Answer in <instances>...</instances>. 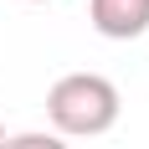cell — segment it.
<instances>
[{
	"label": "cell",
	"mask_w": 149,
	"mask_h": 149,
	"mask_svg": "<svg viewBox=\"0 0 149 149\" xmlns=\"http://www.w3.org/2000/svg\"><path fill=\"white\" fill-rule=\"evenodd\" d=\"M31 5H41V0H31Z\"/></svg>",
	"instance_id": "5b68a950"
},
{
	"label": "cell",
	"mask_w": 149,
	"mask_h": 149,
	"mask_svg": "<svg viewBox=\"0 0 149 149\" xmlns=\"http://www.w3.org/2000/svg\"><path fill=\"white\" fill-rule=\"evenodd\" d=\"M118 108H123V98L103 72H67L46 93V118H52L57 139H98V134H108L118 123Z\"/></svg>",
	"instance_id": "6da1fadb"
},
{
	"label": "cell",
	"mask_w": 149,
	"mask_h": 149,
	"mask_svg": "<svg viewBox=\"0 0 149 149\" xmlns=\"http://www.w3.org/2000/svg\"><path fill=\"white\" fill-rule=\"evenodd\" d=\"M5 149H72L52 129H26V134H5Z\"/></svg>",
	"instance_id": "3957f363"
},
{
	"label": "cell",
	"mask_w": 149,
	"mask_h": 149,
	"mask_svg": "<svg viewBox=\"0 0 149 149\" xmlns=\"http://www.w3.org/2000/svg\"><path fill=\"white\" fill-rule=\"evenodd\" d=\"M0 149H5V123H0Z\"/></svg>",
	"instance_id": "277c9868"
},
{
	"label": "cell",
	"mask_w": 149,
	"mask_h": 149,
	"mask_svg": "<svg viewBox=\"0 0 149 149\" xmlns=\"http://www.w3.org/2000/svg\"><path fill=\"white\" fill-rule=\"evenodd\" d=\"M88 21L108 41H134L149 31V0H88Z\"/></svg>",
	"instance_id": "7a4b0ae2"
}]
</instances>
